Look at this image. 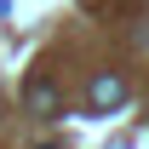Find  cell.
Returning a JSON list of instances; mask_svg holds the SVG:
<instances>
[{
	"label": "cell",
	"mask_w": 149,
	"mask_h": 149,
	"mask_svg": "<svg viewBox=\"0 0 149 149\" xmlns=\"http://www.w3.org/2000/svg\"><path fill=\"white\" fill-rule=\"evenodd\" d=\"M86 97H92V109H115V103L126 97V80H120V74H97Z\"/></svg>",
	"instance_id": "6da1fadb"
},
{
	"label": "cell",
	"mask_w": 149,
	"mask_h": 149,
	"mask_svg": "<svg viewBox=\"0 0 149 149\" xmlns=\"http://www.w3.org/2000/svg\"><path fill=\"white\" fill-rule=\"evenodd\" d=\"M29 103H35V115H63V103H57V92H52V80H46V74L29 80Z\"/></svg>",
	"instance_id": "7a4b0ae2"
}]
</instances>
